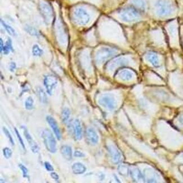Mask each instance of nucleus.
Returning <instances> with one entry per match:
<instances>
[{
  "label": "nucleus",
  "mask_w": 183,
  "mask_h": 183,
  "mask_svg": "<svg viewBox=\"0 0 183 183\" xmlns=\"http://www.w3.org/2000/svg\"><path fill=\"white\" fill-rule=\"evenodd\" d=\"M153 9L156 15L159 17H167L173 14L175 7L170 0H156Z\"/></svg>",
  "instance_id": "1"
},
{
  "label": "nucleus",
  "mask_w": 183,
  "mask_h": 183,
  "mask_svg": "<svg viewBox=\"0 0 183 183\" xmlns=\"http://www.w3.org/2000/svg\"><path fill=\"white\" fill-rule=\"evenodd\" d=\"M118 13L122 21L132 23L139 21L142 17V12L132 6L122 8Z\"/></svg>",
  "instance_id": "2"
},
{
  "label": "nucleus",
  "mask_w": 183,
  "mask_h": 183,
  "mask_svg": "<svg viewBox=\"0 0 183 183\" xmlns=\"http://www.w3.org/2000/svg\"><path fill=\"white\" fill-rule=\"evenodd\" d=\"M72 19L78 25H85L90 21V16L86 10L82 8H78L73 12Z\"/></svg>",
  "instance_id": "3"
},
{
  "label": "nucleus",
  "mask_w": 183,
  "mask_h": 183,
  "mask_svg": "<svg viewBox=\"0 0 183 183\" xmlns=\"http://www.w3.org/2000/svg\"><path fill=\"white\" fill-rule=\"evenodd\" d=\"M42 137L47 151L52 153L56 151V142L51 131L47 129H45L42 133Z\"/></svg>",
  "instance_id": "4"
},
{
  "label": "nucleus",
  "mask_w": 183,
  "mask_h": 183,
  "mask_svg": "<svg viewBox=\"0 0 183 183\" xmlns=\"http://www.w3.org/2000/svg\"><path fill=\"white\" fill-rule=\"evenodd\" d=\"M116 54V51L109 47H102L96 52L95 61L98 64H100L107 61Z\"/></svg>",
  "instance_id": "5"
},
{
  "label": "nucleus",
  "mask_w": 183,
  "mask_h": 183,
  "mask_svg": "<svg viewBox=\"0 0 183 183\" xmlns=\"http://www.w3.org/2000/svg\"><path fill=\"white\" fill-rule=\"evenodd\" d=\"M99 104L109 111H113L117 107V102L111 95L104 94L99 99Z\"/></svg>",
  "instance_id": "6"
},
{
  "label": "nucleus",
  "mask_w": 183,
  "mask_h": 183,
  "mask_svg": "<svg viewBox=\"0 0 183 183\" xmlns=\"http://www.w3.org/2000/svg\"><path fill=\"white\" fill-rule=\"evenodd\" d=\"M40 9L43 19L47 24H50L53 19V12L51 6L46 2H41Z\"/></svg>",
  "instance_id": "7"
},
{
  "label": "nucleus",
  "mask_w": 183,
  "mask_h": 183,
  "mask_svg": "<svg viewBox=\"0 0 183 183\" xmlns=\"http://www.w3.org/2000/svg\"><path fill=\"white\" fill-rule=\"evenodd\" d=\"M44 85L46 87L47 92L50 95H51L52 92L53 91L54 89L58 83L57 78L52 75H49L45 77L44 78Z\"/></svg>",
  "instance_id": "8"
},
{
  "label": "nucleus",
  "mask_w": 183,
  "mask_h": 183,
  "mask_svg": "<svg viewBox=\"0 0 183 183\" xmlns=\"http://www.w3.org/2000/svg\"><path fill=\"white\" fill-rule=\"evenodd\" d=\"M71 127L74 138L77 140H81L82 137V129L80 121L78 119L73 120L71 123Z\"/></svg>",
  "instance_id": "9"
},
{
  "label": "nucleus",
  "mask_w": 183,
  "mask_h": 183,
  "mask_svg": "<svg viewBox=\"0 0 183 183\" xmlns=\"http://www.w3.org/2000/svg\"><path fill=\"white\" fill-rule=\"evenodd\" d=\"M86 139L88 144L92 145H95L98 142L99 137L93 128L89 127L86 131Z\"/></svg>",
  "instance_id": "10"
},
{
  "label": "nucleus",
  "mask_w": 183,
  "mask_h": 183,
  "mask_svg": "<svg viewBox=\"0 0 183 183\" xmlns=\"http://www.w3.org/2000/svg\"><path fill=\"white\" fill-rule=\"evenodd\" d=\"M108 151L111 157L112 162L117 164L120 162L122 159V156L118 149L114 145H109L108 147Z\"/></svg>",
  "instance_id": "11"
},
{
  "label": "nucleus",
  "mask_w": 183,
  "mask_h": 183,
  "mask_svg": "<svg viewBox=\"0 0 183 183\" xmlns=\"http://www.w3.org/2000/svg\"><path fill=\"white\" fill-rule=\"evenodd\" d=\"M46 120L48 122V123L49 124V125L50 126L52 130H53L55 135H56L57 139L58 140H60L61 138V131H60V129L59 128L57 122H56V121L55 120L54 118H52L50 116H48L46 117Z\"/></svg>",
  "instance_id": "12"
},
{
  "label": "nucleus",
  "mask_w": 183,
  "mask_h": 183,
  "mask_svg": "<svg viewBox=\"0 0 183 183\" xmlns=\"http://www.w3.org/2000/svg\"><path fill=\"white\" fill-rule=\"evenodd\" d=\"M126 62V59L125 58H118L114 59L108 64L107 69L110 71H112L117 67L125 64Z\"/></svg>",
  "instance_id": "13"
},
{
  "label": "nucleus",
  "mask_w": 183,
  "mask_h": 183,
  "mask_svg": "<svg viewBox=\"0 0 183 183\" xmlns=\"http://www.w3.org/2000/svg\"><path fill=\"white\" fill-rule=\"evenodd\" d=\"M24 134L25 135V137L27 142L29 143V144L31 147L32 151L34 153H37L39 150V147L37 145V143L33 140L31 135L30 134L28 130L25 127L24 128Z\"/></svg>",
  "instance_id": "14"
},
{
  "label": "nucleus",
  "mask_w": 183,
  "mask_h": 183,
  "mask_svg": "<svg viewBox=\"0 0 183 183\" xmlns=\"http://www.w3.org/2000/svg\"><path fill=\"white\" fill-rule=\"evenodd\" d=\"M133 75L134 74L132 71L127 69L121 70L120 71L118 72L117 74L118 78L124 81H127L132 80L133 77Z\"/></svg>",
  "instance_id": "15"
},
{
  "label": "nucleus",
  "mask_w": 183,
  "mask_h": 183,
  "mask_svg": "<svg viewBox=\"0 0 183 183\" xmlns=\"http://www.w3.org/2000/svg\"><path fill=\"white\" fill-rule=\"evenodd\" d=\"M132 6L142 12L147 10V5L145 0H131Z\"/></svg>",
  "instance_id": "16"
},
{
  "label": "nucleus",
  "mask_w": 183,
  "mask_h": 183,
  "mask_svg": "<svg viewBox=\"0 0 183 183\" xmlns=\"http://www.w3.org/2000/svg\"><path fill=\"white\" fill-rule=\"evenodd\" d=\"M146 58L153 66L158 67L160 65V59L155 53L152 52H148L146 55Z\"/></svg>",
  "instance_id": "17"
},
{
  "label": "nucleus",
  "mask_w": 183,
  "mask_h": 183,
  "mask_svg": "<svg viewBox=\"0 0 183 183\" xmlns=\"http://www.w3.org/2000/svg\"><path fill=\"white\" fill-rule=\"evenodd\" d=\"M130 173L133 180L135 182H140L144 179V176L140 170L136 167L130 169Z\"/></svg>",
  "instance_id": "18"
},
{
  "label": "nucleus",
  "mask_w": 183,
  "mask_h": 183,
  "mask_svg": "<svg viewBox=\"0 0 183 183\" xmlns=\"http://www.w3.org/2000/svg\"><path fill=\"white\" fill-rule=\"evenodd\" d=\"M144 178H145V180H147V182H157V178H156V175L155 173L151 170L150 169H146L144 171Z\"/></svg>",
  "instance_id": "19"
},
{
  "label": "nucleus",
  "mask_w": 183,
  "mask_h": 183,
  "mask_svg": "<svg viewBox=\"0 0 183 183\" xmlns=\"http://www.w3.org/2000/svg\"><path fill=\"white\" fill-rule=\"evenodd\" d=\"M61 154L64 158L67 160H71L72 158V151L71 148L68 145H63L61 148Z\"/></svg>",
  "instance_id": "20"
},
{
  "label": "nucleus",
  "mask_w": 183,
  "mask_h": 183,
  "mask_svg": "<svg viewBox=\"0 0 183 183\" xmlns=\"http://www.w3.org/2000/svg\"><path fill=\"white\" fill-rule=\"evenodd\" d=\"M86 170V167L81 163H75L72 166L73 173L75 174H82Z\"/></svg>",
  "instance_id": "21"
},
{
  "label": "nucleus",
  "mask_w": 183,
  "mask_h": 183,
  "mask_svg": "<svg viewBox=\"0 0 183 183\" xmlns=\"http://www.w3.org/2000/svg\"><path fill=\"white\" fill-rule=\"evenodd\" d=\"M36 92L37 96L40 100L43 103H46L47 102V96L44 90L42 89V88H41V87H37Z\"/></svg>",
  "instance_id": "22"
},
{
  "label": "nucleus",
  "mask_w": 183,
  "mask_h": 183,
  "mask_svg": "<svg viewBox=\"0 0 183 183\" xmlns=\"http://www.w3.org/2000/svg\"><path fill=\"white\" fill-rule=\"evenodd\" d=\"M1 23L2 24V25L3 26V27L5 28V29L6 30V31H7V32L12 36H15L16 35V32L11 27L10 25L7 24L5 21H2V19H1Z\"/></svg>",
  "instance_id": "23"
},
{
  "label": "nucleus",
  "mask_w": 183,
  "mask_h": 183,
  "mask_svg": "<svg viewBox=\"0 0 183 183\" xmlns=\"http://www.w3.org/2000/svg\"><path fill=\"white\" fill-rule=\"evenodd\" d=\"M70 110L68 108H64L61 112V119L64 122H67L70 116Z\"/></svg>",
  "instance_id": "24"
},
{
  "label": "nucleus",
  "mask_w": 183,
  "mask_h": 183,
  "mask_svg": "<svg viewBox=\"0 0 183 183\" xmlns=\"http://www.w3.org/2000/svg\"><path fill=\"white\" fill-rule=\"evenodd\" d=\"M32 54L34 56H40L42 54L43 51L37 45H34L32 48Z\"/></svg>",
  "instance_id": "25"
},
{
  "label": "nucleus",
  "mask_w": 183,
  "mask_h": 183,
  "mask_svg": "<svg viewBox=\"0 0 183 183\" xmlns=\"http://www.w3.org/2000/svg\"><path fill=\"white\" fill-rule=\"evenodd\" d=\"M33 99L31 96L28 97L25 102V107L27 110H31L33 107Z\"/></svg>",
  "instance_id": "26"
},
{
  "label": "nucleus",
  "mask_w": 183,
  "mask_h": 183,
  "mask_svg": "<svg viewBox=\"0 0 183 183\" xmlns=\"http://www.w3.org/2000/svg\"><path fill=\"white\" fill-rule=\"evenodd\" d=\"M118 171L122 175H127L130 173V169L125 165H121L118 167Z\"/></svg>",
  "instance_id": "27"
},
{
  "label": "nucleus",
  "mask_w": 183,
  "mask_h": 183,
  "mask_svg": "<svg viewBox=\"0 0 183 183\" xmlns=\"http://www.w3.org/2000/svg\"><path fill=\"white\" fill-rule=\"evenodd\" d=\"M12 49V47L11 45V41L10 39H9L8 41H7L6 45L4 46L3 49V52L5 54H8L10 51Z\"/></svg>",
  "instance_id": "28"
},
{
  "label": "nucleus",
  "mask_w": 183,
  "mask_h": 183,
  "mask_svg": "<svg viewBox=\"0 0 183 183\" xmlns=\"http://www.w3.org/2000/svg\"><path fill=\"white\" fill-rule=\"evenodd\" d=\"M21 170L23 172V175L24 177H27L28 179H29V175H28V170L27 169V167L25 166H24L23 164H20L19 165Z\"/></svg>",
  "instance_id": "29"
},
{
  "label": "nucleus",
  "mask_w": 183,
  "mask_h": 183,
  "mask_svg": "<svg viewBox=\"0 0 183 183\" xmlns=\"http://www.w3.org/2000/svg\"><path fill=\"white\" fill-rule=\"evenodd\" d=\"M25 30L30 34L32 35V36H38V32H37V30H36L34 28H33L32 27L28 25L26 27Z\"/></svg>",
  "instance_id": "30"
},
{
  "label": "nucleus",
  "mask_w": 183,
  "mask_h": 183,
  "mask_svg": "<svg viewBox=\"0 0 183 183\" xmlns=\"http://www.w3.org/2000/svg\"><path fill=\"white\" fill-rule=\"evenodd\" d=\"M3 153L5 157L7 159L10 158L12 155V151L9 148H5L3 149Z\"/></svg>",
  "instance_id": "31"
},
{
  "label": "nucleus",
  "mask_w": 183,
  "mask_h": 183,
  "mask_svg": "<svg viewBox=\"0 0 183 183\" xmlns=\"http://www.w3.org/2000/svg\"><path fill=\"white\" fill-rule=\"evenodd\" d=\"M3 131L4 133H5V135H6V136L8 137V138L9 139V141L10 142L11 144H12V145H14V140H13V139H12V136L11 135L9 131V130H8L6 128L3 127Z\"/></svg>",
  "instance_id": "32"
},
{
  "label": "nucleus",
  "mask_w": 183,
  "mask_h": 183,
  "mask_svg": "<svg viewBox=\"0 0 183 183\" xmlns=\"http://www.w3.org/2000/svg\"><path fill=\"white\" fill-rule=\"evenodd\" d=\"M15 133H16V134H17V137H18V139H19V142L21 143V145L23 148L24 149H25V145H24V143L23 142V139H22V138H21V136L20 135L19 132L18 130L16 128H15Z\"/></svg>",
  "instance_id": "33"
},
{
  "label": "nucleus",
  "mask_w": 183,
  "mask_h": 183,
  "mask_svg": "<svg viewBox=\"0 0 183 183\" xmlns=\"http://www.w3.org/2000/svg\"><path fill=\"white\" fill-rule=\"evenodd\" d=\"M45 166L46 169L48 171H54V168L50 163L48 162H45Z\"/></svg>",
  "instance_id": "34"
},
{
  "label": "nucleus",
  "mask_w": 183,
  "mask_h": 183,
  "mask_svg": "<svg viewBox=\"0 0 183 183\" xmlns=\"http://www.w3.org/2000/svg\"><path fill=\"white\" fill-rule=\"evenodd\" d=\"M74 156L76 157H84L85 155L81 152L77 151L74 153Z\"/></svg>",
  "instance_id": "35"
},
{
  "label": "nucleus",
  "mask_w": 183,
  "mask_h": 183,
  "mask_svg": "<svg viewBox=\"0 0 183 183\" xmlns=\"http://www.w3.org/2000/svg\"><path fill=\"white\" fill-rule=\"evenodd\" d=\"M51 177L52 179H54V180H55L56 181L59 180V176L58 175L55 173H51Z\"/></svg>",
  "instance_id": "36"
},
{
  "label": "nucleus",
  "mask_w": 183,
  "mask_h": 183,
  "mask_svg": "<svg viewBox=\"0 0 183 183\" xmlns=\"http://www.w3.org/2000/svg\"><path fill=\"white\" fill-rule=\"evenodd\" d=\"M15 68H16V64H15V63H14V62L11 63L10 65V70L11 71L14 72Z\"/></svg>",
  "instance_id": "37"
},
{
  "label": "nucleus",
  "mask_w": 183,
  "mask_h": 183,
  "mask_svg": "<svg viewBox=\"0 0 183 183\" xmlns=\"http://www.w3.org/2000/svg\"><path fill=\"white\" fill-rule=\"evenodd\" d=\"M178 121L180 123V125H182L183 126V114H181L179 116V117L178 118Z\"/></svg>",
  "instance_id": "38"
},
{
  "label": "nucleus",
  "mask_w": 183,
  "mask_h": 183,
  "mask_svg": "<svg viewBox=\"0 0 183 183\" xmlns=\"http://www.w3.org/2000/svg\"><path fill=\"white\" fill-rule=\"evenodd\" d=\"M0 42H1V52H2V51H3V47H4V46H3V41H2V39L1 38L0 39Z\"/></svg>",
  "instance_id": "39"
}]
</instances>
